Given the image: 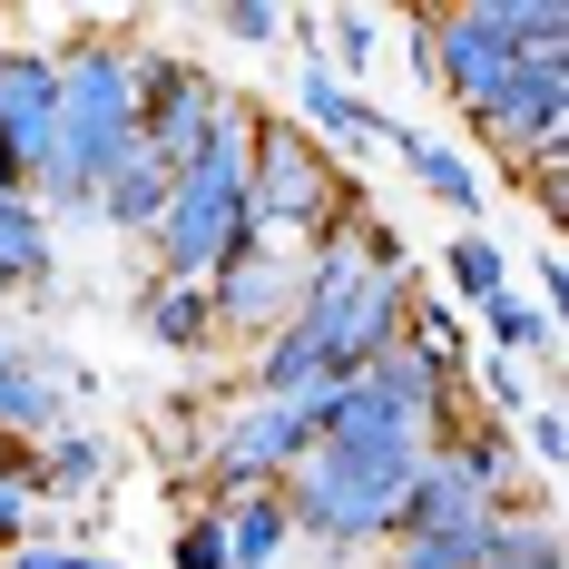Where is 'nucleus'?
<instances>
[{
  "mask_svg": "<svg viewBox=\"0 0 569 569\" xmlns=\"http://www.w3.org/2000/svg\"><path fill=\"white\" fill-rule=\"evenodd\" d=\"M0 569H69V540H30V550H10Z\"/></svg>",
  "mask_w": 569,
  "mask_h": 569,
  "instance_id": "30",
  "label": "nucleus"
},
{
  "mask_svg": "<svg viewBox=\"0 0 569 569\" xmlns=\"http://www.w3.org/2000/svg\"><path fill=\"white\" fill-rule=\"evenodd\" d=\"M471 138L501 158V177L540 168V158H569V50H520L501 99L471 118Z\"/></svg>",
  "mask_w": 569,
  "mask_h": 569,
  "instance_id": "8",
  "label": "nucleus"
},
{
  "mask_svg": "<svg viewBox=\"0 0 569 569\" xmlns=\"http://www.w3.org/2000/svg\"><path fill=\"white\" fill-rule=\"evenodd\" d=\"M217 30H227L236 50H276V40H284V10H276V0H227Z\"/></svg>",
  "mask_w": 569,
  "mask_h": 569,
  "instance_id": "26",
  "label": "nucleus"
},
{
  "mask_svg": "<svg viewBox=\"0 0 569 569\" xmlns=\"http://www.w3.org/2000/svg\"><path fill=\"white\" fill-rule=\"evenodd\" d=\"M0 432H10V442H30V452H40L50 432H69V402H59L40 343H20V353L0 363Z\"/></svg>",
  "mask_w": 569,
  "mask_h": 569,
  "instance_id": "16",
  "label": "nucleus"
},
{
  "mask_svg": "<svg viewBox=\"0 0 569 569\" xmlns=\"http://www.w3.org/2000/svg\"><path fill=\"white\" fill-rule=\"evenodd\" d=\"M442 284H452L461 305H491V295H511V246L491 227H461L452 246H442Z\"/></svg>",
  "mask_w": 569,
  "mask_h": 569,
  "instance_id": "21",
  "label": "nucleus"
},
{
  "mask_svg": "<svg viewBox=\"0 0 569 569\" xmlns=\"http://www.w3.org/2000/svg\"><path fill=\"white\" fill-rule=\"evenodd\" d=\"M383 20H373V10H363V0H353V10H325V69H335L343 89H363V69H383Z\"/></svg>",
  "mask_w": 569,
  "mask_h": 569,
  "instance_id": "23",
  "label": "nucleus"
},
{
  "mask_svg": "<svg viewBox=\"0 0 569 569\" xmlns=\"http://www.w3.org/2000/svg\"><path fill=\"white\" fill-rule=\"evenodd\" d=\"M295 128H305L335 168H353V158H373V148H383V128H393V118L373 109L363 89H343L325 59H295Z\"/></svg>",
  "mask_w": 569,
  "mask_h": 569,
  "instance_id": "12",
  "label": "nucleus"
},
{
  "mask_svg": "<svg viewBox=\"0 0 569 569\" xmlns=\"http://www.w3.org/2000/svg\"><path fill=\"white\" fill-rule=\"evenodd\" d=\"M30 540H59V530H40V501L30 491H0V560L30 550Z\"/></svg>",
  "mask_w": 569,
  "mask_h": 569,
  "instance_id": "28",
  "label": "nucleus"
},
{
  "mask_svg": "<svg viewBox=\"0 0 569 569\" xmlns=\"http://www.w3.org/2000/svg\"><path fill=\"white\" fill-rule=\"evenodd\" d=\"M69 569H128V560H109V550H69Z\"/></svg>",
  "mask_w": 569,
  "mask_h": 569,
  "instance_id": "31",
  "label": "nucleus"
},
{
  "mask_svg": "<svg viewBox=\"0 0 569 569\" xmlns=\"http://www.w3.org/2000/svg\"><path fill=\"white\" fill-rule=\"evenodd\" d=\"M530 276H540V295H530V305H540V315L560 325V295H569V266H560V246H540V256H530Z\"/></svg>",
  "mask_w": 569,
  "mask_h": 569,
  "instance_id": "29",
  "label": "nucleus"
},
{
  "mask_svg": "<svg viewBox=\"0 0 569 569\" xmlns=\"http://www.w3.org/2000/svg\"><path fill=\"white\" fill-rule=\"evenodd\" d=\"M168 187H177V168L168 158H148V148H128L109 177H99V227L109 236H138L148 246V227L168 217Z\"/></svg>",
  "mask_w": 569,
  "mask_h": 569,
  "instance_id": "15",
  "label": "nucleus"
},
{
  "mask_svg": "<svg viewBox=\"0 0 569 569\" xmlns=\"http://www.w3.org/2000/svg\"><path fill=\"white\" fill-rule=\"evenodd\" d=\"M305 442H315V422L295 402H266V393H246V383H227L217 412L197 422V511H217L236 491H276Z\"/></svg>",
  "mask_w": 569,
  "mask_h": 569,
  "instance_id": "6",
  "label": "nucleus"
},
{
  "mask_svg": "<svg viewBox=\"0 0 569 569\" xmlns=\"http://www.w3.org/2000/svg\"><path fill=\"white\" fill-rule=\"evenodd\" d=\"M138 148V89H128V40L89 30L59 50V109H50V158L30 177V207L50 227H99V177Z\"/></svg>",
  "mask_w": 569,
  "mask_h": 569,
  "instance_id": "1",
  "label": "nucleus"
},
{
  "mask_svg": "<svg viewBox=\"0 0 569 569\" xmlns=\"http://www.w3.org/2000/svg\"><path fill=\"white\" fill-rule=\"evenodd\" d=\"M383 148H393L402 168H412V187L432 197V207H452V217H481V168L461 158V148H442V138H422V128H383Z\"/></svg>",
  "mask_w": 569,
  "mask_h": 569,
  "instance_id": "18",
  "label": "nucleus"
},
{
  "mask_svg": "<svg viewBox=\"0 0 569 569\" xmlns=\"http://www.w3.org/2000/svg\"><path fill=\"white\" fill-rule=\"evenodd\" d=\"M481 569H569L560 511H550V501H511V511H491V530H481Z\"/></svg>",
  "mask_w": 569,
  "mask_h": 569,
  "instance_id": "20",
  "label": "nucleus"
},
{
  "mask_svg": "<svg viewBox=\"0 0 569 569\" xmlns=\"http://www.w3.org/2000/svg\"><path fill=\"white\" fill-rule=\"evenodd\" d=\"M217 530H227V569H284L295 560L284 491H236V501H217Z\"/></svg>",
  "mask_w": 569,
  "mask_h": 569,
  "instance_id": "19",
  "label": "nucleus"
},
{
  "mask_svg": "<svg viewBox=\"0 0 569 569\" xmlns=\"http://www.w3.org/2000/svg\"><path fill=\"white\" fill-rule=\"evenodd\" d=\"M59 227L30 207V187H0V295H50Z\"/></svg>",
  "mask_w": 569,
  "mask_h": 569,
  "instance_id": "13",
  "label": "nucleus"
},
{
  "mask_svg": "<svg viewBox=\"0 0 569 569\" xmlns=\"http://www.w3.org/2000/svg\"><path fill=\"white\" fill-rule=\"evenodd\" d=\"M412 284L422 276H383V266H363L353 256V227L325 236L315 256H305V295H295V335L315 343L325 363H335V383H353L363 363H383L412 325Z\"/></svg>",
  "mask_w": 569,
  "mask_h": 569,
  "instance_id": "4",
  "label": "nucleus"
},
{
  "mask_svg": "<svg viewBox=\"0 0 569 569\" xmlns=\"http://www.w3.org/2000/svg\"><path fill=\"white\" fill-rule=\"evenodd\" d=\"M50 109H59V50L50 40H10L0 50V168L20 187L50 158Z\"/></svg>",
  "mask_w": 569,
  "mask_h": 569,
  "instance_id": "11",
  "label": "nucleus"
},
{
  "mask_svg": "<svg viewBox=\"0 0 569 569\" xmlns=\"http://www.w3.org/2000/svg\"><path fill=\"white\" fill-rule=\"evenodd\" d=\"M471 315H481V335H491V353H540V363H550V353H560V325H550V315H540V305H530V295H491V305H471Z\"/></svg>",
  "mask_w": 569,
  "mask_h": 569,
  "instance_id": "22",
  "label": "nucleus"
},
{
  "mask_svg": "<svg viewBox=\"0 0 569 569\" xmlns=\"http://www.w3.org/2000/svg\"><path fill=\"white\" fill-rule=\"evenodd\" d=\"M168 569H227V530H217V511H187L168 530Z\"/></svg>",
  "mask_w": 569,
  "mask_h": 569,
  "instance_id": "25",
  "label": "nucleus"
},
{
  "mask_svg": "<svg viewBox=\"0 0 569 569\" xmlns=\"http://www.w3.org/2000/svg\"><path fill=\"white\" fill-rule=\"evenodd\" d=\"M373 197L353 187V177L295 128V118L256 109V138H246V217H256V236L266 246H295V256H315L325 236H343L353 217H363Z\"/></svg>",
  "mask_w": 569,
  "mask_h": 569,
  "instance_id": "5",
  "label": "nucleus"
},
{
  "mask_svg": "<svg viewBox=\"0 0 569 569\" xmlns=\"http://www.w3.org/2000/svg\"><path fill=\"white\" fill-rule=\"evenodd\" d=\"M520 187H530V207H540V227L560 236V227H569V158H540V168H520Z\"/></svg>",
  "mask_w": 569,
  "mask_h": 569,
  "instance_id": "27",
  "label": "nucleus"
},
{
  "mask_svg": "<svg viewBox=\"0 0 569 569\" xmlns=\"http://www.w3.org/2000/svg\"><path fill=\"white\" fill-rule=\"evenodd\" d=\"M520 69V50L501 40L491 0H452V10H422V79L452 99L461 118H481L501 99V79Z\"/></svg>",
  "mask_w": 569,
  "mask_h": 569,
  "instance_id": "9",
  "label": "nucleus"
},
{
  "mask_svg": "<svg viewBox=\"0 0 569 569\" xmlns=\"http://www.w3.org/2000/svg\"><path fill=\"white\" fill-rule=\"evenodd\" d=\"M109 432H89V422H69V432H50L40 452H30V501H89L99 481H109Z\"/></svg>",
  "mask_w": 569,
  "mask_h": 569,
  "instance_id": "17",
  "label": "nucleus"
},
{
  "mask_svg": "<svg viewBox=\"0 0 569 569\" xmlns=\"http://www.w3.org/2000/svg\"><path fill=\"white\" fill-rule=\"evenodd\" d=\"M246 138H256V99L236 89L217 138L177 168L168 187V217L148 227V276H177V284H207L236 246H256V217H246Z\"/></svg>",
  "mask_w": 569,
  "mask_h": 569,
  "instance_id": "3",
  "label": "nucleus"
},
{
  "mask_svg": "<svg viewBox=\"0 0 569 569\" xmlns=\"http://www.w3.org/2000/svg\"><path fill=\"white\" fill-rule=\"evenodd\" d=\"M128 89H138V148L168 158V168H187V158L217 138V118H227V99H236L207 59H177V50H158V40H128Z\"/></svg>",
  "mask_w": 569,
  "mask_h": 569,
  "instance_id": "7",
  "label": "nucleus"
},
{
  "mask_svg": "<svg viewBox=\"0 0 569 569\" xmlns=\"http://www.w3.org/2000/svg\"><path fill=\"white\" fill-rule=\"evenodd\" d=\"M138 335L177 353V363H197V353H217V315H207V284H177V276H148L138 284Z\"/></svg>",
  "mask_w": 569,
  "mask_h": 569,
  "instance_id": "14",
  "label": "nucleus"
},
{
  "mask_svg": "<svg viewBox=\"0 0 569 569\" xmlns=\"http://www.w3.org/2000/svg\"><path fill=\"white\" fill-rule=\"evenodd\" d=\"M520 461H530V471H540V481H550V471H560L569 461V422H560V402H530V412H520Z\"/></svg>",
  "mask_w": 569,
  "mask_h": 569,
  "instance_id": "24",
  "label": "nucleus"
},
{
  "mask_svg": "<svg viewBox=\"0 0 569 569\" xmlns=\"http://www.w3.org/2000/svg\"><path fill=\"white\" fill-rule=\"evenodd\" d=\"M295 295H305V256H295V246H266V236H256V246H236L227 266L207 276L217 343H246V353H256V343L295 315Z\"/></svg>",
  "mask_w": 569,
  "mask_h": 569,
  "instance_id": "10",
  "label": "nucleus"
},
{
  "mask_svg": "<svg viewBox=\"0 0 569 569\" xmlns=\"http://www.w3.org/2000/svg\"><path fill=\"white\" fill-rule=\"evenodd\" d=\"M412 471H422V452H402V442H305L295 471L276 481L284 520H295V550L343 560V569L363 560V550H383Z\"/></svg>",
  "mask_w": 569,
  "mask_h": 569,
  "instance_id": "2",
  "label": "nucleus"
}]
</instances>
